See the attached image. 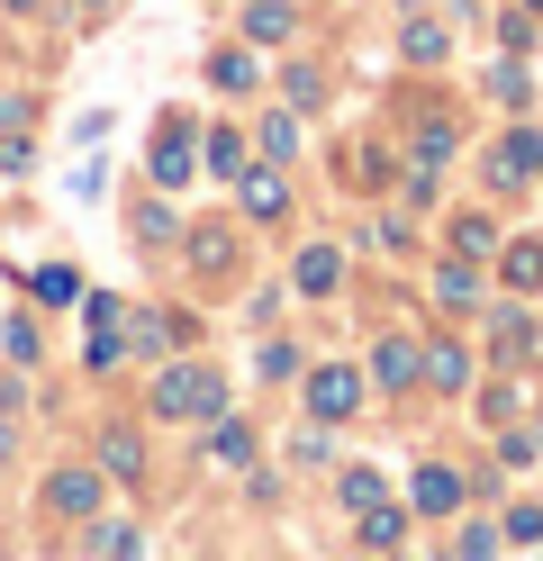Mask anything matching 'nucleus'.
Listing matches in <instances>:
<instances>
[{
  "instance_id": "1",
  "label": "nucleus",
  "mask_w": 543,
  "mask_h": 561,
  "mask_svg": "<svg viewBox=\"0 0 543 561\" xmlns=\"http://www.w3.org/2000/svg\"><path fill=\"white\" fill-rule=\"evenodd\" d=\"M217 408H227V371H208V363L155 371V416L163 426H191V416H217Z\"/></svg>"
},
{
  "instance_id": "2",
  "label": "nucleus",
  "mask_w": 543,
  "mask_h": 561,
  "mask_svg": "<svg viewBox=\"0 0 543 561\" xmlns=\"http://www.w3.org/2000/svg\"><path fill=\"white\" fill-rule=\"evenodd\" d=\"M36 507H46L55 525H91V516L109 507V480H100L91 462H64V471L46 480V499H36Z\"/></svg>"
},
{
  "instance_id": "3",
  "label": "nucleus",
  "mask_w": 543,
  "mask_h": 561,
  "mask_svg": "<svg viewBox=\"0 0 543 561\" xmlns=\"http://www.w3.org/2000/svg\"><path fill=\"white\" fill-rule=\"evenodd\" d=\"M489 182H498V191H525V182H543V127H507V136H498Z\"/></svg>"
},
{
  "instance_id": "4",
  "label": "nucleus",
  "mask_w": 543,
  "mask_h": 561,
  "mask_svg": "<svg viewBox=\"0 0 543 561\" xmlns=\"http://www.w3.org/2000/svg\"><path fill=\"white\" fill-rule=\"evenodd\" d=\"M353 408H362V371H344V363H317V371H308V416L344 426Z\"/></svg>"
},
{
  "instance_id": "5",
  "label": "nucleus",
  "mask_w": 543,
  "mask_h": 561,
  "mask_svg": "<svg viewBox=\"0 0 543 561\" xmlns=\"http://www.w3.org/2000/svg\"><path fill=\"white\" fill-rule=\"evenodd\" d=\"M145 172H155L163 191H181V182H191V118H181V110H163V127H155V154H145Z\"/></svg>"
},
{
  "instance_id": "6",
  "label": "nucleus",
  "mask_w": 543,
  "mask_h": 561,
  "mask_svg": "<svg viewBox=\"0 0 543 561\" xmlns=\"http://www.w3.org/2000/svg\"><path fill=\"white\" fill-rule=\"evenodd\" d=\"M118 344H127V308L109 299V290H91V344H82V354H91V371H109V363H118Z\"/></svg>"
},
{
  "instance_id": "7",
  "label": "nucleus",
  "mask_w": 543,
  "mask_h": 561,
  "mask_svg": "<svg viewBox=\"0 0 543 561\" xmlns=\"http://www.w3.org/2000/svg\"><path fill=\"white\" fill-rule=\"evenodd\" d=\"M191 272H200V280H227V272H236V227H227V218L191 227Z\"/></svg>"
},
{
  "instance_id": "8",
  "label": "nucleus",
  "mask_w": 543,
  "mask_h": 561,
  "mask_svg": "<svg viewBox=\"0 0 543 561\" xmlns=\"http://www.w3.org/2000/svg\"><path fill=\"white\" fill-rule=\"evenodd\" d=\"M336 280H344V254H336V244H308V254L290 263V290H299V299H336Z\"/></svg>"
},
{
  "instance_id": "9",
  "label": "nucleus",
  "mask_w": 543,
  "mask_h": 561,
  "mask_svg": "<svg viewBox=\"0 0 543 561\" xmlns=\"http://www.w3.org/2000/svg\"><path fill=\"white\" fill-rule=\"evenodd\" d=\"M236 208H245V218H290V182H281V172H236Z\"/></svg>"
},
{
  "instance_id": "10",
  "label": "nucleus",
  "mask_w": 543,
  "mask_h": 561,
  "mask_svg": "<svg viewBox=\"0 0 543 561\" xmlns=\"http://www.w3.org/2000/svg\"><path fill=\"white\" fill-rule=\"evenodd\" d=\"M372 371H381V390H408V380H426V344L381 335V344H372Z\"/></svg>"
},
{
  "instance_id": "11",
  "label": "nucleus",
  "mask_w": 543,
  "mask_h": 561,
  "mask_svg": "<svg viewBox=\"0 0 543 561\" xmlns=\"http://www.w3.org/2000/svg\"><path fill=\"white\" fill-rule=\"evenodd\" d=\"M299 37V10H290V0H253L245 10V46H290Z\"/></svg>"
},
{
  "instance_id": "12",
  "label": "nucleus",
  "mask_w": 543,
  "mask_h": 561,
  "mask_svg": "<svg viewBox=\"0 0 543 561\" xmlns=\"http://www.w3.org/2000/svg\"><path fill=\"white\" fill-rule=\"evenodd\" d=\"M462 507V471L453 462H426L417 471V516H453Z\"/></svg>"
},
{
  "instance_id": "13",
  "label": "nucleus",
  "mask_w": 543,
  "mask_h": 561,
  "mask_svg": "<svg viewBox=\"0 0 543 561\" xmlns=\"http://www.w3.org/2000/svg\"><path fill=\"white\" fill-rule=\"evenodd\" d=\"M208 462L217 471H245L253 462V426H245V416H217V426H208Z\"/></svg>"
},
{
  "instance_id": "14",
  "label": "nucleus",
  "mask_w": 543,
  "mask_h": 561,
  "mask_svg": "<svg viewBox=\"0 0 543 561\" xmlns=\"http://www.w3.org/2000/svg\"><path fill=\"white\" fill-rule=\"evenodd\" d=\"M353 543H362V552H398V543H408V516H398L389 499H381V507H362V525H353Z\"/></svg>"
},
{
  "instance_id": "15",
  "label": "nucleus",
  "mask_w": 543,
  "mask_h": 561,
  "mask_svg": "<svg viewBox=\"0 0 543 561\" xmlns=\"http://www.w3.org/2000/svg\"><path fill=\"white\" fill-rule=\"evenodd\" d=\"M208 82H217V91H236V100H245L253 82H263V64H253V46H217V55H208Z\"/></svg>"
},
{
  "instance_id": "16",
  "label": "nucleus",
  "mask_w": 543,
  "mask_h": 561,
  "mask_svg": "<svg viewBox=\"0 0 543 561\" xmlns=\"http://www.w3.org/2000/svg\"><path fill=\"white\" fill-rule=\"evenodd\" d=\"M100 471H109V480H145V444H136V426H109V435H100Z\"/></svg>"
},
{
  "instance_id": "17",
  "label": "nucleus",
  "mask_w": 543,
  "mask_h": 561,
  "mask_svg": "<svg viewBox=\"0 0 543 561\" xmlns=\"http://www.w3.org/2000/svg\"><path fill=\"white\" fill-rule=\"evenodd\" d=\"M434 308H480V272H471V263H434Z\"/></svg>"
},
{
  "instance_id": "18",
  "label": "nucleus",
  "mask_w": 543,
  "mask_h": 561,
  "mask_svg": "<svg viewBox=\"0 0 543 561\" xmlns=\"http://www.w3.org/2000/svg\"><path fill=\"white\" fill-rule=\"evenodd\" d=\"M398 46H408V64H444L453 55V27L426 10V19H408V37H398Z\"/></svg>"
},
{
  "instance_id": "19",
  "label": "nucleus",
  "mask_w": 543,
  "mask_h": 561,
  "mask_svg": "<svg viewBox=\"0 0 543 561\" xmlns=\"http://www.w3.org/2000/svg\"><path fill=\"white\" fill-rule=\"evenodd\" d=\"M453 146H462V127H453L444 110H426V118H417V163H426V172L453 163Z\"/></svg>"
},
{
  "instance_id": "20",
  "label": "nucleus",
  "mask_w": 543,
  "mask_h": 561,
  "mask_svg": "<svg viewBox=\"0 0 543 561\" xmlns=\"http://www.w3.org/2000/svg\"><path fill=\"white\" fill-rule=\"evenodd\" d=\"M498 280H507V290H543V244H534V236L507 244V254H498Z\"/></svg>"
},
{
  "instance_id": "21",
  "label": "nucleus",
  "mask_w": 543,
  "mask_h": 561,
  "mask_svg": "<svg viewBox=\"0 0 543 561\" xmlns=\"http://www.w3.org/2000/svg\"><path fill=\"white\" fill-rule=\"evenodd\" d=\"M426 380H434V390H462V380H471V354H462V344H426Z\"/></svg>"
},
{
  "instance_id": "22",
  "label": "nucleus",
  "mask_w": 543,
  "mask_h": 561,
  "mask_svg": "<svg viewBox=\"0 0 543 561\" xmlns=\"http://www.w3.org/2000/svg\"><path fill=\"white\" fill-rule=\"evenodd\" d=\"M208 172H217V182H236V172H245V136L236 127H208Z\"/></svg>"
},
{
  "instance_id": "23",
  "label": "nucleus",
  "mask_w": 543,
  "mask_h": 561,
  "mask_svg": "<svg viewBox=\"0 0 543 561\" xmlns=\"http://www.w3.org/2000/svg\"><path fill=\"white\" fill-rule=\"evenodd\" d=\"M27 290L46 299V308H64V299H82V272H72V263H46V272L27 280Z\"/></svg>"
},
{
  "instance_id": "24",
  "label": "nucleus",
  "mask_w": 543,
  "mask_h": 561,
  "mask_svg": "<svg viewBox=\"0 0 543 561\" xmlns=\"http://www.w3.org/2000/svg\"><path fill=\"white\" fill-rule=\"evenodd\" d=\"M336 489H344V507H353V516H362V507H381V499H389V489H381V471H372V462H353V471H344Z\"/></svg>"
},
{
  "instance_id": "25",
  "label": "nucleus",
  "mask_w": 543,
  "mask_h": 561,
  "mask_svg": "<svg viewBox=\"0 0 543 561\" xmlns=\"http://www.w3.org/2000/svg\"><path fill=\"white\" fill-rule=\"evenodd\" d=\"M281 91H290V110H317V100H326V73H317V64H290Z\"/></svg>"
},
{
  "instance_id": "26",
  "label": "nucleus",
  "mask_w": 543,
  "mask_h": 561,
  "mask_svg": "<svg viewBox=\"0 0 543 561\" xmlns=\"http://www.w3.org/2000/svg\"><path fill=\"white\" fill-rule=\"evenodd\" d=\"M525 91H534L525 64H498V73H489V100H498V110H525Z\"/></svg>"
},
{
  "instance_id": "27",
  "label": "nucleus",
  "mask_w": 543,
  "mask_h": 561,
  "mask_svg": "<svg viewBox=\"0 0 543 561\" xmlns=\"http://www.w3.org/2000/svg\"><path fill=\"white\" fill-rule=\"evenodd\" d=\"M517 408H525V390H517V380H489V399H480V416H489V426H517Z\"/></svg>"
},
{
  "instance_id": "28",
  "label": "nucleus",
  "mask_w": 543,
  "mask_h": 561,
  "mask_svg": "<svg viewBox=\"0 0 543 561\" xmlns=\"http://www.w3.org/2000/svg\"><path fill=\"white\" fill-rule=\"evenodd\" d=\"M453 244H462V254H489V244H498V227L480 218V208H471V218H453Z\"/></svg>"
},
{
  "instance_id": "29",
  "label": "nucleus",
  "mask_w": 543,
  "mask_h": 561,
  "mask_svg": "<svg viewBox=\"0 0 543 561\" xmlns=\"http://www.w3.org/2000/svg\"><path fill=\"white\" fill-rule=\"evenodd\" d=\"M263 154H272V163L299 154V118H263Z\"/></svg>"
},
{
  "instance_id": "30",
  "label": "nucleus",
  "mask_w": 543,
  "mask_h": 561,
  "mask_svg": "<svg viewBox=\"0 0 543 561\" xmlns=\"http://www.w3.org/2000/svg\"><path fill=\"white\" fill-rule=\"evenodd\" d=\"M172 227H181V218H172L163 199H136V236H145V244H155V236H172Z\"/></svg>"
},
{
  "instance_id": "31",
  "label": "nucleus",
  "mask_w": 543,
  "mask_h": 561,
  "mask_svg": "<svg viewBox=\"0 0 543 561\" xmlns=\"http://www.w3.org/2000/svg\"><path fill=\"white\" fill-rule=\"evenodd\" d=\"M498 354H534V318H498Z\"/></svg>"
},
{
  "instance_id": "32",
  "label": "nucleus",
  "mask_w": 543,
  "mask_h": 561,
  "mask_svg": "<svg viewBox=\"0 0 543 561\" xmlns=\"http://www.w3.org/2000/svg\"><path fill=\"white\" fill-rule=\"evenodd\" d=\"M507 543H543V507H507Z\"/></svg>"
},
{
  "instance_id": "33",
  "label": "nucleus",
  "mask_w": 543,
  "mask_h": 561,
  "mask_svg": "<svg viewBox=\"0 0 543 561\" xmlns=\"http://www.w3.org/2000/svg\"><path fill=\"white\" fill-rule=\"evenodd\" d=\"M0 344H10L19 363H36V354H46V344H36V327H27V318H10V327H0Z\"/></svg>"
},
{
  "instance_id": "34",
  "label": "nucleus",
  "mask_w": 543,
  "mask_h": 561,
  "mask_svg": "<svg viewBox=\"0 0 543 561\" xmlns=\"http://www.w3.org/2000/svg\"><path fill=\"white\" fill-rule=\"evenodd\" d=\"M453 543H462V552H498V543H507V525H462Z\"/></svg>"
},
{
  "instance_id": "35",
  "label": "nucleus",
  "mask_w": 543,
  "mask_h": 561,
  "mask_svg": "<svg viewBox=\"0 0 543 561\" xmlns=\"http://www.w3.org/2000/svg\"><path fill=\"white\" fill-rule=\"evenodd\" d=\"M0 10H10V19H36V10H46V0H0Z\"/></svg>"
},
{
  "instance_id": "36",
  "label": "nucleus",
  "mask_w": 543,
  "mask_h": 561,
  "mask_svg": "<svg viewBox=\"0 0 543 561\" xmlns=\"http://www.w3.org/2000/svg\"><path fill=\"white\" fill-rule=\"evenodd\" d=\"M0 462H10V399H0Z\"/></svg>"
},
{
  "instance_id": "37",
  "label": "nucleus",
  "mask_w": 543,
  "mask_h": 561,
  "mask_svg": "<svg viewBox=\"0 0 543 561\" xmlns=\"http://www.w3.org/2000/svg\"><path fill=\"white\" fill-rule=\"evenodd\" d=\"M82 10H91V19H109V0H82Z\"/></svg>"
},
{
  "instance_id": "38",
  "label": "nucleus",
  "mask_w": 543,
  "mask_h": 561,
  "mask_svg": "<svg viewBox=\"0 0 543 561\" xmlns=\"http://www.w3.org/2000/svg\"><path fill=\"white\" fill-rule=\"evenodd\" d=\"M534 10H543V0H525V19H534Z\"/></svg>"
}]
</instances>
